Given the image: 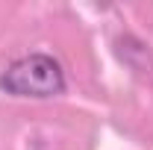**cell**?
<instances>
[{"instance_id": "obj_1", "label": "cell", "mask_w": 153, "mask_h": 150, "mask_svg": "<svg viewBox=\"0 0 153 150\" xmlns=\"http://www.w3.org/2000/svg\"><path fill=\"white\" fill-rule=\"evenodd\" d=\"M0 88L15 97H56L65 91V74L53 56L30 53L0 74Z\"/></svg>"}]
</instances>
